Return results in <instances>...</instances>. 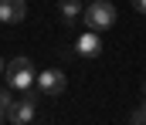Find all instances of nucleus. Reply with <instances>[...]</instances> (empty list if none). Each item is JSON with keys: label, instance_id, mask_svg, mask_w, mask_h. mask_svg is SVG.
<instances>
[{"label": "nucleus", "instance_id": "obj_1", "mask_svg": "<svg viewBox=\"0 0 146 125\" xmlns=\"http://www.w3.org/2000/svg\"><path fill=\"white\" fill-rule=\"evenodd\" d=\"M37 84V71L34 64H31V58H14L10 64H7V88H14V91H31Z\"/></svg>", "mask_w": 146, "mask_h": 125}, {"label": "nucleus", "instance_id": "obj_11", "mask_svg": "<svg viewBox=\"0 0 146 125\" xmlns=\"http://www.w3.org/2000/svg\"><path fill=\"white\" fill-rule=\"evenodd\" d=\"M3 71H7V61H3V58H0V75H3Z\"/></svg>", "mask_w": 146, "mask_h": 125}, {"label": "nucleus", "instance_id": "obj_7", "mask_svg": "<svg viewBox=\"0 0 146 125\" xmlns=\"http://www.w3.org/2000/svg\"><path fill=\"white\" fill-rule=\"evenodd\" d=\"M58 10H61V20H65V24H72L75 17H82V14H85V7H82L78 0H61V3H58Z\"/></svg>", "mask_w": 146, "mask_h": 125}, {"label": "nucleus", "instance_id": "obj_12", "mask_svg": "<svg viewBox=\"0 0 146 125\" xmlns=\"http://www.w3.org/2000/svg\"><path fill=\"white\" fill-rule=\"evenodd\" d=\"M143 95H146V84H143Z\"/></svg>", "mask_w": 146, "mask_h": 125}, {"label": "nucleus", "instance_id": "obj_8", "mask_svg": "<svg viewBox=\"0 0 146 125\" xmlns=\"http://www.w3.org/2000/svg\"><path fill=\"white\" fill-rule=\"evenodd\" d=\"M10 108H14V98H10V88H7V91H0V125L10 118Z\"/></svg>", "mask_w": 146, "mask_h": 125}, {"label": "nucleus", "instance_id": "obj_2", "mask_svg": "<svg viewBox=\"0 0 146 125\" xmlns=\"http://www.w3.org/2000/svg\"><path fill=\"white\" fill-rule=\"evenodd\" d=\"M82 20L88 24V31H109L112 24H115V7H112L109 0H92L85 7Z\"/></svg>", "mask_w": 146, "mask_h": 125}, {"label": "nucleus", "instance_id": "obj_5", "mask_svg": "<svg viewBox=\"0 0 146 125\" xmlns=\"http://www.w3.org/2000/svg\"><path fill=\"white\" fill-rule=\"evenodd\" d=\"M27 17V0H0V24H21Z\"/></svg>", "mask_w": 146, "mask_h": 125}, {"label": "nucleus", "instance_id": "obj_10", "mask_svg": "<svg viewBox=\"0 0 146 125\" xmlns=\"http://www.w3.org/2000/svg\"><path fill=\"white\" fill-rule=\"evenodd\" d=\"M133 10H139V14H146V0H133Z\"/></svg>", "mask_w": 146, "mask_h": 125}, {"label": "nucleus", "instance_id": "obj_3", "mask_svg": "<svg viewBox=\"0 0 146 125\" xmlns=\"http://www.w3.org/2000/svg\"><path fill=\"white\" fill-rule=\"evenodd\" d=\"M65 84H68V78H65L61 68H44V71L37 75V88H41L44 95H61Z\"/></svg>", "mask_w": 146, "mask_h": 125}, {"label": "nucleus", "instance_id": "obj_9", "mask_svg": "<svg viewBox=\"0 0 146 125\" xmlns=\"http://www.w3.org/2000/svg\"><path fill=\"white\" fill-rule=\"evenodd\" d=\"M129 125H146V101L133 112V115H129Z\"/></svg>", "mask_w": 146, "mask_h": 125}, {"label": "nucleus", "instance_id": "obj_6", "mask_svg": "<svg viewBox=\"0 0 146 125\" xmlns=\"http://www.w3.org/2000/svg\"><path fill=\"white\" fill-rule=\"evenodd\" d=\"M75 54H82V58H99V54H102V37H99V31L82 34V37L75 41Z\"/></svg>", "mask_w": 146, "mask_h": 125}, {"label": "nucleus", "instance_id": "obj_4", "mask_svg": "<svg viewBox=\"0 0 146 125\" xmlns=\"http://www.w3.org/2000/svg\"><path fill=\"white\" fill-rule=\"evenodd\" d=\"M31 118H34V88L24 91V98L14 101V108H10V122L14 125H27Z\"/></svg>", "mask_w": 146, "mask_h": 125}]
</instances>
